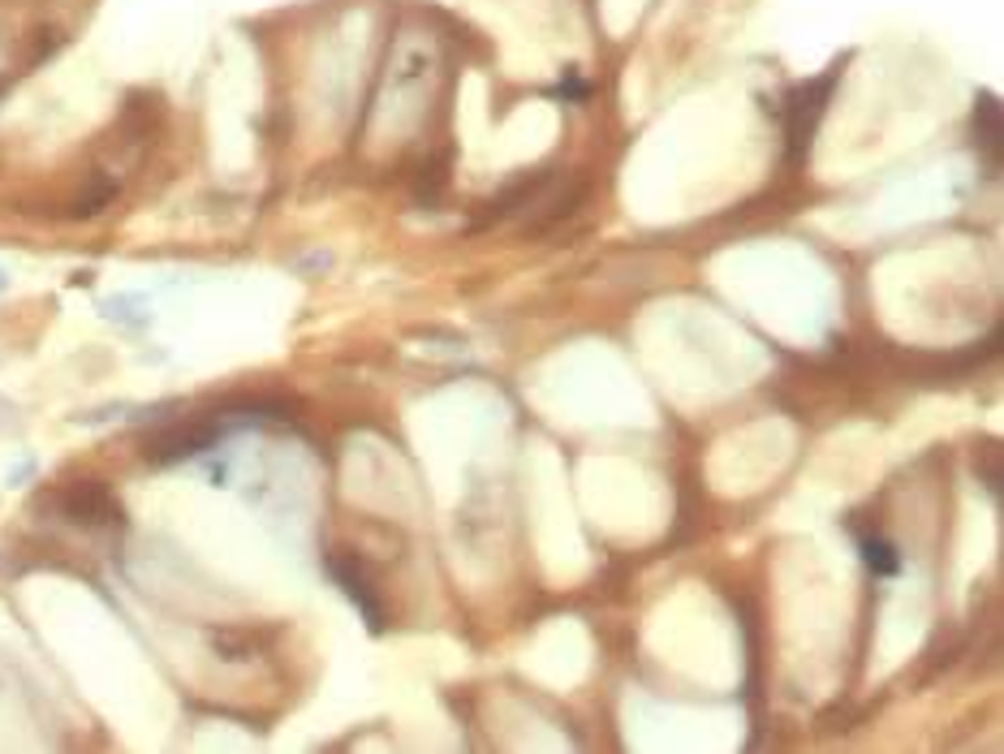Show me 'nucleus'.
Returning <instances> with one entry per match:
<instances>
[{
    "mask_svg": "<svg viewBox=\"0 0 1004 754\" xmlns=\"http://www.w3.org/2000/svg\"><path fill=\"white\" fill-rule=\"evenodd\" d=\"M0 289H4V272H0Z\"/></svg>",
    "mask_w": 1004,
    "mask_h": 754,
    "instance_id": "obj_6",
    "label": "nucleus"
},
{
    "mask_svg": "<svg viewBox=\"0 0 1004 754\" xmlns=\"http://www.w3.org/2000/svg\"><path fill=\"white\" fill-rule=\"evenodd\" d=\"M862 560H866V569H875V573H897L902 569V560H897V548L893 544H884L880 535L871 539H862Z\"/></svg>",
    "mask_w": 1004,
    "mask_h": 754,
    "instance_id": "obj_5",
    "label": "nucleus"
},
{
    "mask_svg": "<svg viewBox=\"0 0 1004 754\" xmlns=\"http://www.w3.org/2000/svg\"><path fill=\"white\" fill-rule=\"evenodd\" d=\"M837 87V69L823 74L819 83H806L789 96V108H785V134H789V155L803 160V151L810 147V134H815V121L823 117V103Z\"/></svg>",
    "mask_w": 1004,
    "mask_h": 754,
    "instance_id": "obj_1",
    "label": "nucleus"
},
{
    "mask_svg": "<svg viewBox=\"0 0 1004 754\" xmlns=\"http://www.w3.org/2000/svg\"><path fill=\"white\" fill-rule=\"evenodd\" d=\"M974 125H979V139H983V147L992 151V164H996V160H1001V112H996L992 96H983V100H979V117H974Z\"/></svg>",
    "mask_w": 1004,
    "mask_h": 754,
    "instance_id": "obj_4",
    "label": "nucleus"
},
{
    "mask_svg": "<svg viewBox=\"0 0 1004 754\" xmlns=\"http://www.w3.org/2000/svg\"><path fill=\"white\" fill-rule=\"evenodd\" d=\"M61 504H65V513H69L74 522H83V526H103L108 517H121L117 504H112V496L103 492L100 483H78V488H69Z\"/></svg>",
    "mask_w": 1004,
    "mask_h": 754,
    "instance_id": "obj_3",
    "label": "nucleus"
},
{
    "mask_svg": "<svg viewBox=\"0 0 1004 754\" xmlns=\"http://www.w3.org/2000/svg\"><path fill=\"white\" fill-rule=\"evenodd\" d=\"M328 573H332V578L346 587V595L358 603V612L367 616V625H371V630H384V608H380V600L371 595V582H367V573H362L353 560H341V556H332V560H328Z\"/></svg>",
    "mask_w": 1004,
    "mask_h": 754,
    "instance_id": "obj_2",
    "label": "nucleus"
}]
</instances>
